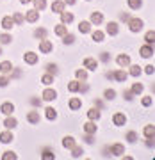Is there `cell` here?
<instances>
[{
    "label": "cell",
    "instance_id": "cell-1",
    "mask_svg": "<svg viewBox=\"0 0 155 160\" xmlns=\"http://www.w3.org/2000/svg\"><path fill=\"white\" fill-rule=\"evenodd\" d=\"M127 23H128V29H130V32H139V30L143 29V25H144V22L141 20V18H130Z\"/></svg>",
    "mask_w": 155,
    "mask_h": 160
},
{
    "label": "cell",
    "instance_id": "cell-2",
    "mask_svg": "<svg viewBox=\"0 0 155 160\" xmlns=\"http://www.w3.org/2000/svg\"><path fill=\"white\" fill-rule=\"evenodd\" d=\"M52 50H54V45H52V41H48L46 38L39 41V52H41V53H50Z\"/></svg>",
    "mask_w": 155,
    "mask_h": 160
},
{
    "label": "cell",
    "instance_id": "cell-3",
    "mask_svg": "<svg viewBox=\"0 0 155 160\" xmlns=\"http://www.w3.org/2000/svg\"><path fill=\"white\" fill-rule=\"evenodd\" d=\"M14 66H13L11 61H4V62H0V73L2 75H11Z\"/></svg>",
    "mask_w": 155,
    "mask_h": 160
},
{
    "label": "cell",
    "instance_id": "cell-4",
    "mask_svg": "<svg viewBox=\"0 0 155 160\" xmlns=\"http://www.w3.org/2000/svg\"><path fill=\"white\" fill-rule=\"evenodd\" d=\"M27 121H29L30 125H39V121H41V116L38 110H30L29 114H27Z\"/></svg>",
    "mask_w": 155,
    "mask_h": 160
},
{
    "label": "cell",
    "instance_id": "cell-5",
    "mask_svg": "<svg viewBox=\"0 0 155 160\" xmlns=\"http://www.w3.org/2000/svg\"><path fill=\"white\" fill-rule=\"evenodd\" d=\"M25 20L30 23H36L38 20H39V11H36V9H30V11L25 12Z\"/></svg>",
    "mask_w": 155,
    "mask_h": 160
},
{
    "label": "cell",
    "instance_id": "cell-6",
    "mask_svg": "<svg viewBox=\"0 0 155 160\" xmlns=\"http://www.w3.org/2000/svg\"><path fill=\"white\" fill-rule=\"evenodd\" d=\"M107 149H109L114 157H121V155L125 153V146H123V144H112V146L107 148Z\"/></svg>",
    "mask_w": 155,
    "mask_h": 160
},
{
    "label": "cell",
    "instance_id": "cell-7",
    "mask_svg": "<svg viewBox=\"0 0 155 160\" xmlns=\"http://www.w3.org/2000/svg\"><path fill=\"white\" fill-rule=\"evenodd\" d=\"M23 61H25L27 64H30V66H34V64L38 62V53H34V52H25Z\"/></svg>",
    "mask_w": 155,
    "mask_h": 160
},
{
    "label": "cell",
    "instance_id": "cell-8",
    "mask_svg": "<svg viewBox=\"0 0 155 160\" xmlns=\"http://www.w3.org/2000/svg\"><path fill=\"white\" fill-rule=\"evenodd\" d=\"M0 112H2V114H6V116H11L13 112H14V105H13L11 102L2 103V105H0Z\"/></svg>",
    "mask_w": 155,
    "mask_h": 160
},
{
    "label": "cell",
    "instance_id": "cell-9",
    "mask_svg": "<svg viewBox=\"0 0 155 160\" xmlns=\"http://www.w3.org/2000/svg\"><path fill=\"white\" fill-rule=\"evenodd\" d=\"M84 68L89 69V71H95V69L98 68L96 59H93V57H86V59H84Z\"/></svg>",
    "mask_w": 155,
    "mask_h": 160
},
{
    "label": "cell",
    "instance_id": "cell-10",
    "mask_svg": "<svg viewBox=\"0 0 155 160\" xmlns=\"http://www.w3.org/2000/svg\"><path fill=\"white\" fill-rule=\"evenodd\" d=\"M112 123H114L116 126H123L127 123V116L121 114V112H116V114L112 116Z\"/></svg>",
    "mask_w": 155,
    "mask_h": 160
},
{
    "label": "cell",
    "instance_id": "cell-11",
    "mask_svg": "<svg viewBox=\"0 0 155 160\" xmlns=\"http://www.w3.org/2000/svg\"><path fill=\"white\" fill-rule=\"evenodd\" d=\"M139 53H141V57L148 59V57H152V55H153V48H152V45H144V46H141V48H139Z\"/></svg>",
    "mask_w": 155,
    "mask_h": 160
},
{
    "label": "cell",
    "instance_id": "cell-12",
    "mask_svg": "<svg viewBox=\"0 0 155 160\" xmlns=\"http://www.w3.org/2000/svg\"><path fill=\"white\" fill-rule=\"evenodd\" d=\"M116 62H118V66H121V68H127V66H130V57H128L127 53H121V55H118Z\"/></svg>",
    "mask_w": 155,
    "mask_h": 160
},
{
    "label": "cell",
    "instance_id": "cell-13",
    "mask_svg": "<svg viewBox=\"0 0 155 160\" xmlns=\"http://www.w3.org/2000/svg\"><path fill=\"white\" fill-rule=\"evenodd\" d=\"M41 96H43L45 102H52V100H55V98H57V92H55V89H45Z\"/></svg>",
    "mask_w": 155,
    "mask_h": 160
},
{
    "label": "cell",
    "instance_id": "cell-14",
    "mask_svg": "<svg viewBox=\"0 0 155 160\" xmlns=\"http://www.w3.org/2000/svg\"><path fill=\"white\" fill-rule=\"evenodd\" d=\"M102 22H103V14L98 12V11H95L91 14V18H89V23H91V25H100Z\"/></svg>",
    "mask_w": 155,
    "mask_h": 160
},
{
    "label": "cell",
    "instance_id": "cell-15",
    "mask_svg": "<svg viewBox=\"0 0 155 160\" xmlns=\"http://www.w3.org/2000/svg\"><path fill=\"white\" fill-rule=\"evenodd\" d=\"M112 75H114V80H118V82H127V78H128V73H127V71H123V69L112 71Z\"/></svg>",
    "mask_w": 155,
    "mask_h": 160
},
{
    "label": "cell",
    "instance_id": "cell-16",
    "mask_svg": "<svg viewBox=\"0 0 155 160\" xmlns=\"http://www.w3.org/2000/svg\"><path fill=\"white\" fill-rule=\"evenodd\" d=\"M105 30H107V34H111V36H118V32H120V29H118V23H116V22H109Z\"/></svg>",
    "mask_w": 155,
    "mask_h": 160
},
{
    "label": "cell",
    "instance_id": "cell-17",
    "mask_svg": "<svg viewBox=\"0 0 155 160\" xmlns=\"http://www.w3.org/2000/svg\"><path fill=\"white\" fill-rule=\"evenodd\" d=\"M52 11L57 12V14H61V12L64 11V2H61V0H54V2H52Z\"/></svg>",
    "mask_w": 155,
    "mask_h": 160
},
{
    "label": "cell",
    "instance_id": "cell-18",
    "mask_svg": "<svg viewBox=\"0 0 155 160\" xmlns=\"http://www.w3.org/2000/svg\"><path fill=\"white\" fill-rule=\"evenodd\" d=\"M68 107H70V110H79L82 107L80 98H71V100H70V103H68Z\"/></svg>",
    "mask_w": 155,
    "mask_h": 160
},
{
    "label": "cell",
    "instance_id": "cell-19",
    "mask_svg": "<svg viewBox=\"0 0 155 160\" xmlns=\"http://www.w3.org/2000/svg\"><path fill=\"white\" fill-rule=\"evenodd\" d=\"M13 133L9 130H6V132H2V133H0V142H4V144H9L13 141Z\"/></svg>",
    "mask_w": 155,
    "mask_h": 160
},
{
    "label": "cell",
    "instance_id": "cell-20",
    "mask_svg": "<svg viewBox=\"0 0 155 160\" xmlns=\"http://www.w3.org/2000/svg\"><path fill=\"white\" fill-rule=\"evenodd\" d=\"M45 116H46V119H48V121H54L55 118H57V110L54 109V107H46V109H45Z\"/></svg>",
    "mask_w": 155,
    "mask_h": 160
},
{
    "label": "cell",
    "instance_id": "cell-21",
    "mask_svg": "<svg viewBox=\"0 0 155 160\" xmlns=\"http://www.w3.org/2000/svg\"><path fill=\"white\" fill-rule=\"evenodd\" d=\"M16 125H18V121L14 119V118H11V116H7L6 121H4V126H6L7 130H13V128H16Z\"/></svg>",
    "mask_w": 155,
    "mask_h": 160
},
{
    "label": "cell",
    "instance_id": "cell-22",
    "mask_svg": "<svg viewBox=\"0 0 155 160\" xmlns=\"http://www.w3.org/2000/svg\"><path fill=\"white\" fill-rule=\"evenodd\" d=\"M96 130H98V126L95 125V121H87L84 125V132L86 133H96Z\"/></svg>",
    "mask_w": 155,
    "mask_h": 160
},
{
    "label": "cell",
    "instance_id": "cell-23",
    "mask_svg": "<svg viewBox=\"0 0 155 160\" xmlns=\"http://www.w3.org/2000/svg\"><path fill=\"white\" fill-rule=\"evenodd\" d=\"M13 25H14V22H13L11 16H4V18H2V27H4L6 30H11Z\"/></svg>",
    "mask_w": 155,
    "mask_h": 160
},
{
    "label": "cell",
    "instance_id": "cell-24",
    "mask_svg": "<svg viewBox=\"0 0 155 160\" xmlns=\"http://www.w3.org/2000/svg\"><path fill=\"white\" fill-rule=\"evenodd\" d=\"M71 22H73V14H71V12H68V11L61 12V23L66 25V23H71Z\"/></svg>",
    "mask_w": 155,
    "mask_h": 160
},
{
    "label": "cell",
    "instance_id": "cell-25",
    "mask_svg": "<svg viewBox=\"0 0 155 160\" xmlns=\"http://www.w3.org/2000/svg\"><path fill=\"white\" fill-rule=\"evenodd\" d=\"M87 118H89V121H98L100 119V110L98 109H89L87 110Z\"/></svg>",
    "mask_w": 155,
    "mask_h": 160
},
{
    "label": "cell",
    "instance_id": "cell-26",
    "mask_svg": "<svg viewBox=\"0 0 155 160\" xmlns=\"http://www.w3.org/2000/svg\"><path fill=\"white\" fill-rule=\"evenodd\" d=\"M79 89H80V82H79V80L68 82V91L70 92H79Z\"/></svg>",
    "mask_w": 155,
    "mask_h": 160
},
{
    "label": "cell",
    "instance_id": "cell-27",
    "mask_svg": "<svg viewBox=\"0 0 155 160\" xmlns=\"http://www.w3.org/2000/svg\"><path fill=\"white\" fill-rule=\"evenodd\" d=\"M89 30H91V23H89V22H80V23H79V32L87 34Z\"/></svg>",
    "mask_w": 155,
    "mask_h": 160
},
{
    "label": "cell",
    "instance_id": "cell-28",
    "mask_svg": "<svg viewBox=\"0 0 155 160\" xmlns=\"http://www.w3.org/2000/svg\"><path fill=\"white\" fill-rule=\"evenodd\" d=\"M73 146H75V139H73V137H64V139H63V148L71 149Z\"/></svg>",
    "mask_w": 155,
    "mask_h": 160
},
{
    "label": "cell",
    "instance_id": "cell-29",
    "mask_svg": "<svg viewBox=\"0 0 155 160\" xmlns=\"http://www.w3.org/2000/svg\"><path fill=\"white\" fill-rule=\"evenodd\" d=\"M54 32H55L57 36H61V38H63V36L66 34V32H68V27H66L64 23H61V25H57V27L54 29Z\"/></svg>",
    "mask_w": 155,
    "mask_h": 160
},
{
    "label": "cell",
    "instance_id": "cell-30",
    "mask_svg": "<svg viewBox=\"0 0 155 160\" xmlns=\"http://www.w3.org/2000/svg\"><path fill=\"white\" fill-rule=\"evenodd\" d=\"M143 133H144V137H153L155 135V126L153 125H146L144 130H143Z\"/></svg>",
    "mask_w": 155,
    "mask_h": 160
},
{
    "label": "cell",
    "instance_id": "cell-31",
    "mask_svg": "<svg viewBox=\"0 0 155 160\" xmlns=\"http://www.w3.org/2000/svg\"><path fill=\"white\" fill-rule=\"evenodd\" d=\"M82 155H84V149H82L80 146H73V148H71V157H73V158H80Z\"/></svg>",
    "mask_w": 155,
    "mask_h": 160
},
{
    "label": "cell",
    "instance_id": "cell-32",
    "mask_svg": "<svg viewBox=\"0 0 155 160\" xmlns=\"http://www.w3.org/2000/svg\"><path fill=\"white\" fill-rule=\"evenodd\" d=\"M143 84H139V82H136V84H134L132 86V89H130V91H132V94L134 96H139V94H141V92H143Z\"/></svg>",
    "mask_w": 155,
    "mask_h": 160
},
{
    "label": "cell",
    "instance_id": "cell-33",
    "mask_svg": "<svg viewBox=\"0 0 155 160\" xmlns=\"http://www.w3.org/2000/svg\"><path fill=\"white\" fill-rule=\"evenodd\" d=\"M46 36H48V32H46V29H36L34 30V38H38V39H45Z\"/></svg>",
    "mask_w": 155,
    "mask_h": 160
},
{
    "label": "cell",
    "instance_id": "cell-34",
    "mask_svg": "<svg viewBox=\"0 0 155 160\" xmlns=\"http://www.w3.org/2000/svg\"><path fill=\"white\" fill-rule=\"evenodd\" d=\"M103 38H105V34H103L102 30H95V32H93V41H95V43H102Z\"/></svg>",
    "mask_w": 155,
    "mask_h": 160
},
{
    "label": "cell",
    "instance_id": "cell-35",
    "mask_svg": "<svg viewBox=\"0 0 155 160\" xmlns=\"http://www.w3.org/2000/svg\"><path fill=\"white\" fill-rule=\"evenodd\" d=\"M144 41H146V45H153V43H155V32H153V30H148V32H146Z\"/></svg>",
    "mask_w": 155,
    "mask_h": 160
},
{
    "label": "cell",
    "instance_id": "cell-36",
    "mask_svg": "<svg viewBox=\"0 0 155 160\" xmlns=\"http://www.w3.org/2000/svg\"><path fill=\"white\" fill-rule=\"evenodd\" d=\"M41 84H45V86H50V84H54V75L46 73L41 77Z\"/></svg>",
    "mask_w": 155,
    "mask_h": 160
},
{
    "label": "cell",
    "instance_id": "cell-37",
    "mask_svg": "<svg viewBox=\"0 0 155 160\" xmlns=\"http://www.w3.org/2000/svg\"><path fill=\"white\" fill-rule=\"evenodd\" d=\"M34 2V9L36 11H43L46 7V0H32Z\"/></svg>",
    "mask_w": 155,
    "mask_h": 160
},
{
    "label": "cell",
    "instance_id": "cell-38",
    "mask_svg": "<svg viewBox=\"0 0 155 160\" xmlns=\"http://www.w3.org/2000/svg\"><path fill=\"white\" fill-rule=\"evenodd\" d=\"M75 75H77V80H79V82H84V80L87 78V71L86 69H77Z\"/></svg>",
    "mask_w": 155,
    "mask_h": 160
},
{
    "label": "cell",
    "instance_id": "cell-39",
    "mask_svg": "<svg viewBox=\"0 0 155 160\" xmlns=\"http://www.w3.org/2000/svg\"><path fill=\"white\" fill-rule=\"evenodd\" d=\"M127 4H128L130 9H139L143 6V0H127Z\"/></svg>",
    "mask_w": 155,
    "mask_h": 160
},
{
    "label": "cell",
    "instance_id": "cell-40",
    "mask_svg": "<svg viewBox=\"0 0 155 160\" xmlns=\"http://www.w3.org/2000/svg\"><path fill=\"white\" fill-rule=\"evenodd\" d=\"M13 22L16 23V25H22V23L25 22V16H23L22 12H14V14H13Z\"/></svg>",
    "mask_w": 155,
    "mask_h": 160
},
{
    "label": "cell",
    "instance_id": "cell-41",
    "mask_svg": "<svg viewBox=\"0 0 155 160\" xmlns=\"http://www.w3.org/2000/svg\"><path fill=\"white\" fill-rule=\"evenodd\" d=\"M45 160H52V158H55V155H54V151H52L50 148H45L43 149V155H41Z\"/></svg>",
    "mask_w": 155,
    "mask_h": 160
},
{
    "label": "cell",
    "instance_id": "cell-42",
    "mask_svg": "<svg viewBox=\"0 0 155 160\" xmlns=\"http://www.w3.org/2000/svg\"><path fill=\"white\" fill-rule=\"evenodd\" d=\"M73 41H75V36L73 34H68V32H66V34L63 36V43H64V45H71Z\"/></svg>",
    "mask_w": 155,
    "mask_h": 160
},
{
    "label": "cell",
    "instance_id": "cell-43",
    "mask_svg": "<svg viewBox=\"0 0 155 160\" xmlns=\"http://www.w3.org/2000/svg\"><path fill=\"white\" fill-rule=\"evenodd\" d=\"M46 73H50V75H57L59 73V69L55 64H46Z\"/></svg>",
    "mask_w": 155,
    "mask_h": 160
},
{
    "label": "cell",
    "instance_id": "cell-44",
    "mask_svg": "<svg viewBox=\"0 0 155 160\" xmlns=\"http://www.w3.org/2000/svg\"><path fill=\"white\" fill-rule=\"evenodd\" d=\"M16 153H13V151H6V153L2 155V160H16Z\"/></svg>",
    "mask_w": 155,
    "mask_h": 160
},
{
    "label": "cell",
    "instance_id": "cell-45",
    "mask_svg": "<svg viewBox=\"0 0 155 160\" xmlns=\"http://www.w3.org/2000/svg\"><path fill=\"white\" fill-rule=\"evenodd\" d=\"M11 41H13L11 34H2L0 36V43H2V45H9Z\"/></svg>",
    "mask_w": 155,
    "mask_h": 160
},
{
    "label": "cell",
    "instance_id": "cell-46",
    "mask_svg": "<svg viewBox=\"0 0 155 160\" xmlns=\"http://www.w3.org/2000/svg\"><path fill=\"white\" fill-rule=\"evenodd\" d=\"M127 141H128L130 144H134L136 141H137V133H136V132H128V133H127Z\"/></svg>",
    "mask_w": 155,
    "mask_h": 160
},
{
    "label": "cell",
    "instance_id": "cell-47",
    "mask_svg": "<svg viewBox=\"0 0 155 160\" xmlns=\"http://www.w3.org/2000/svg\"><path fill=\"white\" fill-rule=\"evenodd\" d=\"M103 96H105V100H112V98L116 96V91H114V89H105Z\"/></svg>",
    "mask_w": 155,
    "mask_h": 160
},
{
    "label": "cell",
    "instance_id": "cell-48",
    "mask_svg": "<svg viewBox=\"0 0 155 160\" xmlns=\"http://www.w3.org/2000/svg\"><path fill=\"white\" fill-rule=\"evenodd\" d=\"M130 75L132 77H139L141 75V68L139 66H130Z\"/></svg>",
    "mask_w": 155,
    "mask_h": 160
},
{
    "label": "cell",
    "instance_id": "cell-49",
    "mask_svg": "<svg viewBox=\"0 0 155 160\" xmlns=\"http://www.w3.org/2000/svg\"><path fill=\"white\" fill-rule=\"evenodd\" d=\"M11 82V78H7V75H4V77H0V87H6L7 84Z\"/></svg>",
    "mask_w": 155,
    "mask_h": 160
},
{
    "label": "cell",
    "instance_id": "cell-50",
    "mask_svg": "<svg viewBox=\"0 0 155 160\" xmlns=\"http://www.w3.org/2000/svg\"><path fill=\"white\" fill-rule=\"evenodd\" d=\"M123 98H125L127 102H132V100H134V94H132V91H123Z\"/></svg>",
    "mask_w": 155,
    "mask_h": 160
},
{
    "label": "cell",
    "instance_id": "cell-51",
    "mask_svg": "<svg viewBox=\"0 0 155 160\" xmlns=\"http://www.w3.org/2000/svg\"><path fill=\"white\" fill-rule=\"evenodd\" d=\"M141 103H143V107H150V105H152V96H144L143 100H141Z\"/></svg>",
    "mask_w": 155,
    "mask_h": 160
},
{
    "label": "cell",
    "instance_id": "cell-52",
    "mask_svg": "<svg viewBox=\"0 0 155 160\" xmlns=\"http://www.w3.org/2000/svg\"><path fill=\"white\" fill-rule=\"evenodd\" d=\"M155 68H153V64H148V66H144V73H148V75H153Z\"/></svg>",
    "mask_w": 155,
    "mask_h": 160
},
{
    "label": "cell",
    "instance_id": "cell-53",
    "mask_svg": "<svg viewBox=\"0 0 155 160\" xmlns=\"http://www.w3.org/2000/svg\"><path fill=\"white\" fill-rule=\"evenodd\" d=\"M84 141H86L87 144H93V141H95V139H93V133H86V135H84Z\"/></svg>",
    "mask_w": 155,
    "mask_h": 160
},
{
    "label": "cell",
    "instance_id": "cell-54",
    "mask_svg": "<svg viewBox=\"0 0 155 160\" xmlns=\"http://www.w3.org/2000/svg\"><path fill=\"white\" fill-rule=\"evenodd\" d=\"M100 59H102L103 62H109L111 55H109V53H107V52H102V55H100Z\"/></svg>",
    "mask_w": 155,
    "mask_h": 160
},
{
    "label": "cell",
    "instance_id": "cell-55",
    "mask_svg": "<svg viewBox=\"0 0 155 160\" xmlns=\"http://www.w3.org/2000/svg\"><path fill=\"white\" fill-rule=\"evenodd\" d=\"M30 103H32L34 107H38V105H41V100L39 98H30Z\"/></svg>",
    "mask_w": 155,
    "mask_h": 160
},
{
    "label": "cell",
    "instance_id": "cell-56",
    "mask_svg": "<svg viewBox=\"0 0 155 160\" xmlns=\"http://www.w3.org/2000/svg\"><path fill=\"white\" fill-rule=\"evenodd\" d=\"M121 20H123V22H128V20H130V14H128V12H121Z\"/></svg>",
    "mask_w": 155,
    "mask_h": 160
},
{
    "label": "cell",
    "instance_id": "cell-57",
    "mask_svg": "<svg viewBox=\"0 0 155 160\" xmlns=\"http://www.w3.org/2000/svg\"><path fill=\"white\" fill-rule=\"evenodd\" d=\"M105 77H107V78H111V80L114 78V75H112V71H107V73H105Z\"/></svg>",
    "mask_w": 155,
    "mask_h": 160
},
{
    "label": "cell",
    "instance_id": "cell-58",
    "mask_svg": "<svg viewBox=\"0 0 155 160\" xmlns=\"http://www.w3.org/2000/svg\"><path fill=\"white\" fill-rule=\"evenodd\" d=\"M75 2H77V0H64V4H68V6H73Z\"/></svg>",
    "mask_w": 155,
    "mask_h": 160
},
{
    "label": "cell",
    "instance_id": "cell-59",
    "mask_svg": "<svg viewBox=\"0 0 155 160\" xmlns=\"http://www.w3.org/2000/svg\"><path fill=\"white\" fill-rule=\"evenodd\" d=\"M22 4H29V2H32V0H20Z\"/></svg>",
    "mask_w": 155,
    "mask_h": 160
},
{
    "label": "cell",
    "instance_id": "cell-60",
    "mask_svg": "<svg viewBox=\"0 0 155 160\" xmlns=\"http://www.w3.org/2000/svg\"><path fill=\"white\" fill-rule=\"evenodd\" d=\"M0 55H2V46H0Z\"/></svg>",
    "mask_w": 155,
    "mask_h": 160
},
{
    "label": "cell",
    "instance_id": "cell-61",
    "mask_svg": "<svg viewBox=\"0 0 155 160\" xmlns=\"http://www.w3.org/2000/svg\"><path fill=\"white\" fill-rule=\"evenodd\" d=\"M87 2H89V0H87Z\"/></svg>",
    "mask_w": 155,
    "mask_h": 160
}]
</instances>
